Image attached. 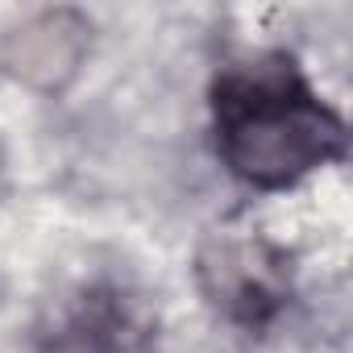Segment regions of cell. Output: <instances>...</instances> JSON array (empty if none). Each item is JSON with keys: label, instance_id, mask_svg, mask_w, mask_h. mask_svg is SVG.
<instances>
[{"label": "cell", "instance_id": "6da1fadb", "mask_svg": "<svg viewBox=\"0 0 353 353\" xmlns=\"http://www.w3.org/2000/svg\"><path fill=\"white\" fill-rule=\"evenodd\" d=\"M212 129L225 166L258 192H283L345 154V121L283 50L216 75Z\"/></svg>", "mask_w": 353, "mask_h": 353}, {"label": "cell", "instance_id": "7a4b0ae2", "mask_svg": "<svg viewBox=\"0 0 353 353\" xmlns=\"http://www.w3.org/2000/svg\"><path fill=\"white\" fill-rule=\"evenodd\" d=\"M204 291L216 307H225L241 324H266L287 299V266L279 250L254 237H225L216 241L204 262Z\"/></svg>", "mask_w": 353, "mask_h": 353}]
</instances>
